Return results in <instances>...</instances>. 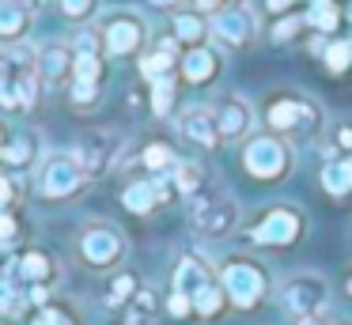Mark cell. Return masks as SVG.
I'll list each match as a JSON object with an SVG mask.
<instances>
[{"instance_id":"obj_1","label":"cell","mask_w":352,"mask_h":325,"mask_svg":"<svg viewBox=\"0 0 352 325\" xmlns=\"http://www.w3.org/2000/svg\"><path fill=\"white\" fill-rule=\"evenodd\" d=\"M265 125L276 136H299V140H307V136L322 133V106L311 102L307 95H296V91L273 95L265 106Z\"/></svg>"},{"instance_id":"obj_2","label":"cell","mask_w":352,"mask_h":325,"mask_svg":"<svg viewBox=\"0 0 352 325\" xmlns=\"http://www.w3.org/2000/svg\"><path fill=\"white\" fill-rule=\"evenodd\" d=\"M220 287L228 295V302L235 310H254L265 302L269 295V272L265 265H258L254 257H228L220 265Z\"/></svg>"},{"instance_id":"obj_3","label":"cell","mask_w":352,"mask_h":325,"mask_svg":"<svg viewBox=\"0 0 352 325\" xmlns=\"http://www.w3.org/2000/svg\"><path fill=\"white\" fill-rule=\"evenodd\" d=\"M292 148L284 136L276 133H258L243 144V166L250 178L258 181H280L284 174H292Z\"/></svg>"},{"instance_id":"obj_4","label":"cell","mask_w":352,"mask_h":325,"mask_svg":"<svg viewBox=\"0 0 352 325\" xmlns=\"http://www.w3.org/2000/svg\"><path fill=\"white\" fill-rule=\"evenodd\" d=\"M190 223L201 238H223L239 227V204L231 193L220 189H201L197 197H190Z\"/></svg>"},{"instance_id":"obj_5","label":"cell","mask_w":352,"mask_h":325,"mask_svg":"<svg viewBox=\"0 0 352 325\" xmlns=\"http://www.w3.org/2000/svg\"><path fill=\"white\" fill-rule=\"evenodd\" d=\"M76 249H80V261H84L87 269L110 272L125 261L129 242H125V234L118 231L114 223L95 219V223H84V231H80V238H76Z\"/></svg>"},{"instance_id":"obj_6","label":"cell","mask_w":352,"mask_h":325,"mask_svg":"<svg viewBox=\"0 0 352 325\" xmlns=\"http://www.w3.org/2000/svg\"><path fill=\"white\" fill-rule=\"evenodd\" d=\"M122 144H125L122 133H114V128H87L76 140V148H72V159L80 163V170H84L87 178H102L107 170L118 166Z\"/></svg>"},{"instance_id":"obj_7","label":"cell","mask_w":352,"mask_h":325,"mask_svg":"<svg viewBox=\"0 0 352 325\" xmlns=\"http://www.w3.org/2000/svg\"><path fill=\"white\" fill-rule=\"evenodd\" d=\"M144 42H148V23L137 12L122 8V12L107 15V23H102V49L110 57H133V53L144 49Z\"/></svg>"},{"instance_id":"obj_8","label":"cell","mask_w":352,"mask_h":325,"mask_svg":"<svg viewBox=\"0 0 352 325\" xmlns=\"http://www.w3.org/2000/svg\"><path fill=\"white\" fill-rule=\"evenodd\" d=\"M326 299H329L326 280L311 276V272H299V276H292L288 284L280 287V306H284V314H292L296 322L318 317L322 306H326Z\"/></svg>"},{"instance_id":"obj_9","label":"cell","mask_w":352,"mask_h":325,"mask_svg":"<svg viewBox=\"0 0 352 325\" xmlns=\"http://www.w3.org/2000/svg\"><path fill=\"white\" fill-rule=\"evenodd\" d=\"M299 234H303V216H299V208H288V204L261 212V219L250 227L254 246H292V242H299Z\"/></svg>"},{"instance_id":"obj_10","label":"cell","mask_w":352,"mask_h":325,"mask_svg":"<svg viewBox=\"0 0 352 325\" xmlns=\"http://www.w3.org/2000/svg\"><path fill=\"white\" fill-rule=\"evenodd\" d=\"M208 34L220 45H228V49H246V45L254 42V34H258V19H254V12L243 4H223L220 12H212Z\"/></svg>"},{"instance_id":"obj_11","label":"cell","mask_w":352,"mask_h":325,"mask_svg":"<svg viewBox=\"0 0 352 325\" xmlns=\"http://www.w3.org/2000/svg\"><path fill=\"white\" fill-rule=\"evenodd\" d=\"M84 186H87V174L80 170L72 151L69 155L46 159V166H42V174H38V189H42L46 201H69V197H76Z\"/></svg>"},{"instance_id":"obj_12","label":"cell","mask_w":352,"mask_h":325,"mask_svg":"<svg viewBox=\"0 0 352 325\" xmlns=\"http://www.w3.org/2000/svg\"><path fill=\"white\" fill-rule=\"evenodd\" d=\"M212 113H216V125H220L223 144L250 140V133H254V106L246 102L243 95H223L220 102H212Z\"/></svg>"},{"instance_id":"obj_13","label":"cell","mask_w":352,"mask_h":325,"mask_svg":"<svg viewBox=\"0 0 352 325\" xmlns=\"http://www.w3.org/2000/svg\"><path fill=\"white\" fill-rule=\"evenodd\" d=\"M178 133H182L190 144H197L201 151H216L223 144L212 106H190V110H182V117H178Z\"/></svg>"},{"instance_id":"obj_14","label":"cell","mask_w":352,"mask_h":325,"mask_svg":"<svg viewBox=\"0 0 352 325\" xmlns=\"http://www.w3.org/2000/svg\"><path fill=\"white\" fill-rule=\"evenodd\" d=\"M175 197V186L163 178H144V181H129V186L122 189V204L133 212V216H148V212H155L163 201H170Z\"/></svg>"},{"instance_id":"obj_15","label":"cell","mask_w":352,"mask_h":325,"mask_svg":"<svg viewBox=\"0 0 352 325\" xmlns=\"http://www.w3.org/2000/svg\"><path fill=\"white\" fill-rule=\"evenodd\" d=\"M178 68H182L186 83L205 87V83H212L216 76H220V53H216L212 45H193V49H186V57L178 60Z\"/></svg>"},{"instance_id":"obj_16","label":"cell","mask_w":352,"mask_h":325,"mask_svg":"<svg viewBox=\"0 0 352 325\" xmlns=\"http://www.w3.org/2000/svg\"><path fill=\"white\" fill-rule=\"evenodd\" d=\"M212 280H216V272H212V265H208L201 254H186L182 261L175 265V291L186 295L190 302H193V295H197L201 287H208Z\"/></svg>"},{"instance_id":"obj_17","label":"cell","mask_w":352,"mask_h":325,"mask_svg":"<svg viewBox=\"0 0 352 325\" xmlns=\"http://www.w3.org/2000/svg\"><path fill=\"white\" fill-rule=\"evenodd\" d=\"M72 60H76V53L69 45L46 42L38 49V57H34V65H38L42 83H61V80H72Z\"/></svg>"},{"instance_id":"obj_18","label":"cell","mask_w":352,"mask_h":325,"mask_svg":"<svg viewBox=\"0 0 352 325\" xmlns=\"http://www.w3.org/2000/svg\"><path fill=\"white\" fill-rule=\"evenodd\" d=\"M175 65H178V38H163L155 49L140 53V76H144L148 83L167 80V76L175 72Z\"/></svg>"},{"instance_id":"obj_19","label":"cell","mask_w":352,"mask_h":325,"mask_svg":"<svg viewBox=\"0 0 352 325\" xmlns=\"http://www.w3.org/2000/svg\"><path fill=\"white\" fill-rule=\"evenodd\" d=\"M34 163H38V136L34 133H19V136L0 144V166H8V170H31Z\"/></svg>"},{"instance_id":"obj_20","label":"cell","mask_w":352,"mask_h":325,"mask_svg":"<svg viewBox=\"0 0 352 325\" xmlns=\"http://www.w3.org/2000/svg\"><path fill=\"white\" fill-rule=\"evenodd\" d=\"M34 12L23 0H0V42H19L31 30Z\"/></svg>"},{"instance_id":"obj_21","label":"cell","mask_w":352,"mask_h":325,"mask_svg":"<svg viewBox=\"0 0 352 325\" xmlns=\"http://www.w3.org/2000/svg\"><path fill=\"white\" fill-rule=\"evenodd\" d=\"M318 181L329 197L352 193V155H329L318 170Z\"/></svg>"},{"instance_id":"obj_22","label":"cell","mask_w":352,"mask_h":325,"mask_svg":"<svg viewBox=\"0 0 352 325\" xmlns=\"http://www.w3.org/2000/svg\"><path fill=\"white\" fill-rule=\"evenodd\" d=\"M155 317H160V291L155 287H140L122 306V325H152Z\"/></svg>"},{"instance_id":"obj_23","label":"cell","mask_w":352,"mask_h":325,"mask_svg":"<svg viewBox=\"0 0 352 325\" xmlns=\"http://www.w3.org/2000/svg\"><path fill=\"white\" fill-rule=\"evenodd\" d=\"M19 65H23V57H19V49H8V53H0V106L4 110H23L19 106Z\"/></svg>"},{"instance_id":"obj_24","label":"cell","mask_w":352,"mask_h":325,"mask_svg":"<svg viewBox=\"0 0 352 325\" xmlns=\"http://www.w3.org/2000/svg\"><path fill=\"white\" fill-rule=\"evenodd\" d=\"M19 276L31 280L34 287L50 284V280L57 276V261L46 254V249H27L23 257H19Z\"/></svg>"},{"instance_id":"obj_25","label":"cell","mask_w":352,"mask_h":325,"mask_svg":"<svg viewBox=\"0 0 352 325\" xmlns=\"http://www.w3.org/2000/svg\"><path fill=\"white\" fill-rule=\"evenodd\" d=\"M178 163H182V159H178L175 148H170V144H163V140L148 144V148L140 151V166H144L152 178H160V174H175Z\"/></svg>"},{"instance_id":"obj_26","label":"cell","mask_w":352,"mask_h":325,"mask_svg":"<svg viewBox=\"0 0 352 325\" xmlns=\"http://www.w3.org/2000/svg\"><path fill=\"white\" fill-rule=\"evenodd\" d=\"M170 186H175V193L178 197H197L201 189H208V174H205V166H197V163H178L175 166V174H170Z\"/></svg>"},{"instance_id":"obj_27","label":"cell","mask_w":352,"mask_h":325,"mask_svg":"<svg viewBox=\"0 0 352 325\" xmlns=\"http://www.w3.org/2000/svg\"><path fill=\"white\" fill-rule=\"evenodd\" d=\"M175 38L182 45H205V38H208V23L201 19V12H178L175 15Z\"/></svg>"},{"instance_id":"obj_28","label":"cell","mask_w":352,"mask_h":325,"mask_svg":"<svg viewBox=\"0 0 352 325\" xmlns=\"http://www.w3.org/2000/svg\"><path fill=\"white\" fill-rule=\"evenodd\" d=\"M137 291H140V280L133 276V272H114V276H110V284H107V291H102V302H107V306H114V310H122Z\"/></svg>"},{"instance_id":"obj_29","label":"cell","mask_w":352,"mask_h":325,"mask_svg":"<svg viewBox=\"0 0 352 325\" xmlns=\"http://www.w3.org/2000/svg\"><path fill=\"white\" fill-rule=\"evenodd\" d=\"M307 23H311L318 34H329V30L341 27V8L333 0H311V12H307Z\"/></svg>"},{"instance_id":"obj_30","label":"cell","mask_w":352,"mask_h":325,"mask_svg":"<svg viewBox=\"0 0 352 325\" xmlns=\"http://www.w3.org/2000/svg\"><path fill=\"white\" fill-rule=\"evenodd\" d=\"M223 302H228V295H223L220 276H216L208 287H201V291L193 295V314H197V317H216L223 310Z\"/></svg>"},{"instance_id":"obj_31","label":"cell","mask_w":352,"mask_h":325,"mask_svg":"<svg viewBox=\"0 0 352 325\" xmlns=\"http://www.w3.org/2000/svg\"><path fill=\"white\" fill-rule=\"evenodd\" d=\"M72 80L102 83V53H76V60H72Z\"/></svg>"},{"instance_id":"obj_32","label":"cell","mask_w":352,"mask_h":325,"mask_svg":"<svg viewBox=\"0 0 352 325\" xmlns=\"http://www.w3.org/2000/svg\"><path fill=\"white\" fill-rule=\"evenodd\" d=\"M170 110H175V76L152 83V113L155 117H167Z\"/></svg>"},{"instance_id":"obj_33","label":"cell","mask_w":352,"mask_h":325,"mask_svg":"<svg viewBox=\"0 0 352 325\" xmlns=\"http://www.w3.org/2000/svg\"><path fill=\"white\" fill-rule=\"evenodd\" d=\"M99 4L102 0H57V8H61V15L69 23H87L99 15Z\"/></svg>"},{"instance_id":"obj_34","label":"cell","mask_w":352,"mask_h":325,"mask_svg":"<svg viewBox=\"0 0 352 325\" xmlns=\"http://www.w3.org/2000/svg\"><path fill=\"white\" fill-rule=\"evenodd\" d=\"M322 57H326V68H329V72L341 76L344 68L352 65V42L337 38V42H329V45H326V53H322Z\"/></svg>"},{"instance_id":"obj_35","label":"cell","mask_w":352,"mask_h":325,"mask_svg":"<svg viewBox=\"0 0 352 325\" xmlns=\"http://www.w3.org/2000/svg\"><path fill=\"white\" fill-rule=\"evenodd\" d=\"M99 91H102V83H80V80H72L69 98H72V106H76V110H91V106L99 102Z\"/></svg>"},{"instance_id":"obj_36","label":"cell","mask_w":352,"mask_h":325,"mask_svg":"<svg viewBox=\"0 0 352 325\" xmlns=\"http://www.w3.org/2000/svg\"><path fill=\"white\" fill-rule=\"evenodd\" d=\"M329 155H352V121H337L329 133Z\"/></svg>"},{"instance_id":"obj_37","label":"cell","mask_w":352,"mask_h":325,"mask_svg":"<svg viewBox=\"0 0 352 325\" xmlns=\"http://www.w3.org/2000/svg\"><path fill=\"white\" fill-rule=\"evenodd\" d=\"M19 201V186L12 174H0V212H12V204Z\"/></svg>"},{"instance_id":"obj_38","label":"cell","mask_w":352,"mask_h":325,"mask_svg":"<svg viewBox=\"0 0 352 325\" xmlns=\"http://www.w3.org/2000/svg\"><path fill=\"white\" fill-rule=\"evenodd\" d=\"M307 19H299V15H288V19H280L273 27V42H288V38H296V30L303 27Z\"/></svg>"},{"instance_id":"obj_39","label":"cell","mask_w":352,"mask_h":325,"mask_svg":"<svg viewBox=\"0 0 352 325\" xmlns=\"http://www.w3.org/2000/svg\"><path fill=\"white\" fill-rule=\"evenodd\" d=\"M76 53H102V30H80Z\"/></svg>"},{"instance_id":"obj_40","label":"cell","mask_w":352,"mask_h":325,"mask_svg":"<svg viewBox=\"0 0 352 325\" xmlns=\"http://www.w3.org/2000/svg\"><path fill=\"white\" fill-rule=\"evenodd\" d=\"M167 310H170V317H190V314H193V302L186 299V295L170 291V299H167Z\"/></svg>"},{"instance_id":"obj_41","label":"cell","mask_w":352,"mask_h":325,"mask_svg":"<svg viewBox=\"0 0 352 325\" xmlns=\"http://www.w3.org/2000/svg\"><path fill=\"white\" fill-rule=\"evenodd\" d=\"M34 325H72V317L65 314V310H57V306H46L38 317H34Z\"/></svg>"},{"instance_id":"obj_42","label":"cell","mask_w":352,"mask_h":325,"mask_svg":"<svg viewBox=\"0 0 352 325\" xmlns=\"http://www.w3.org/2000/svg\"><path fill=\"white\" fill-rule=\"evenodd\" d=\"M16 234H19L16 216H12V212H0V246H4V242H12Z\"/></svg>"},{"instance_id":"obj_43","label":"cell","mask_w":352,"mask_h":325,"mask_svg":"<svg viewBox=\"0 0 352 325\" xmlns=\"http://www.w3.org/2000/svg\"><path fill=\"white\" fill-rule=\"evenodd\" d=\"M296 0H265V8L269 12H284V8H292Z\"/></svg>"},{"instance_id":"obj_44","label":"cell","mask_w":352,"mask_h":325,"mask_svg":"<svg viewBox=\"0 0 352 325\" xmlns=\"http://www.w3.org/2000/svg\"><path fill=\"white\" fill-rule=\"evenodd\" d=\"M23 4H27V8H31V12H34V8H42V4H46V0H23Z\"/></svg>"},{"instance_id":"obj_45","label":"cell","mask_w":352,"mask_h":325,"mask_svg":"<svg viewBox=\"0 0 352 325\" xmlns=\"http://www.w3.org/2000/svg\"><path fill=\"white\" fill-rule=\"evenodd\" d=\"M152 4H160V8H170V4H175V0H152Z\"/></svg>"},{"instance_id":"obj_46","label":"cell","mask_w":352,"mask_h":325,"mask_svg":"<svg viewBox=\"0 0 352 325\" xmlns=\"http://www.w3.org/2000/svg\"><path fill=\"white\" fill-rule=\"evenodd\" d=\"M349 295H352V280H349Z\"/></svg>"},{"instance_id":"obj_47","label":"cell","mask_w":352,"mask_h":325,"mask_svg":"<svg viewBox=\"0 0 352 325\" xmlns=\"http://www.w3.org/2000/svg\"><path fill=\"white\" fill-rule=\"evenodd\" d=\"M0 136H4V133H0ZM0 144H4V140H0Z\"/></svg>"}]
</instances>
